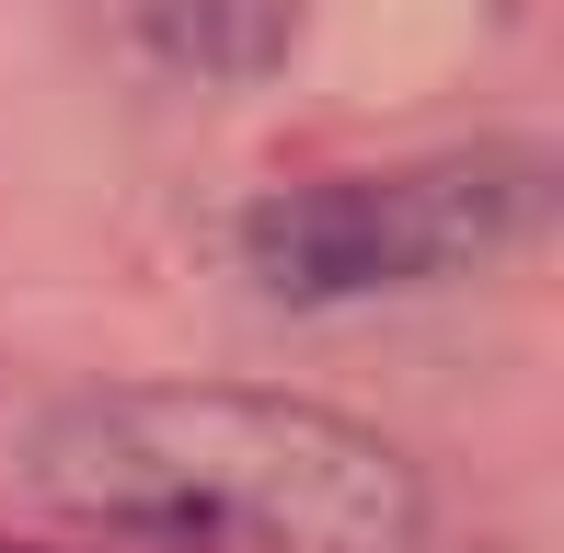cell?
<instances>
[{
  "instance_id": "obj_3",
  "label": "cell",
  "mask_w": 564,
  "mask_h": 553,
  "mask_svg": "<svg viewBox=\"0 0 564 553\" xmlns=\"http://www.w3.org/2000/svg\"><path fill=\"white\" fill-rule=\"evenodd\" d=\"M82 12L173 82H265L300 46L312 0H82Z\"/></svg>"
},
{
  "instance_id": "obj_2",
  "label": "cell",
  "mask_w": 564,
  "mask_h": 553,
  "mask_svg": "<svg viewBox=\"0 0 564 553\" xmlns=\"http://www.w3.org/2000/svg\"><path fill=\"white\" fill-rule=\"evenodd\" d=\"M553 219V162L542 150H426L392 173H312L265 185L230 231V254L289 312H346V300H403L449 289L507 254H530Z\"/></svg>"
},
{
  "instance_id": "obj_4",
  "label": "cell",
  "mask_w": 564,
  "mask_h": 553,
  "mask_svg": "<svg viewBox=\"0 0 564 553\" xmlns=\"http://www.w3.org/2000/svg\"><path fill=\"white\" fill-rule=\"evenodd\" d=\"M0 553H46V542H0Z\"/></svg>"
},
{
  "instance_id": "obj_1",
  "label": "cell",
  "mask_w": 564,
  "mask_h": 553,
  "mask_svg": "<svg viewBox=\"0 0 564 553\" xmlns=\"http://www.w3.org/2000/svg\"><path fill=\"white\" fill-rule=\"evenodd\" d=\"M69 519L173 553H415L426 473L380 426L242 381H116L35 426Z\"/></svg>"
}]
</instances>
